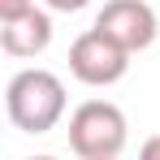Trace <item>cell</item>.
I'll return each instance as SVG.
<instances>
[{
    "instance_id": "cell-1",
    "label": "cell",
    "mask_w": 160,
    "mask_h": 160,
    "mask_svg": "<svg viewBox=\"0 0 160 160\" xmlns=\"http://www.w3.org/2000/svg\"><path fill=\"white\" fill-rule=\"evenodd\" d=\"M4 108L22 134H48L65 117V82L52 69H22L4 87Z\"/></svg>"
},
{
    "instance_id": "cell-2",
    "label": "cell",
    "mask_w": 160,
    "mask_h": 160,
    "mask_svg": "<svg viewBox=\"0 0 160 160\" xmlns=\"http://www.w3.org/2000/svg\"><path fill=\"white\" fill-rule=\"evenodd\" d=\"M126 138H130L126 112L108 100H87L69 117V147L78 160H117L126 152Z\"/></svg>"
},
{
    "instance_id": "cell-3",
    "label": "cell",
    "mask_w": 160,
    "mask_h": 160,
    "mask_svg": "<svg viewBox=\"0 0 160 160\" xmlns=\"http://www.w3.org/2000/svg\"><path fill=\"white\" fill-rule=\"evenodd\" d=\"M126 69H130V52L95 26L69 43V74L87 87H112L126 78Z\"/></svg>"
},
{
    "instance_id": "cell-4",
    "label": "cell",
    "mask_w": 160,
    "mask_h": 160,
    "mask_svg": "<svg viewBox=\"0 0 160 160\" xmlns=\"http://www.w3.org/2000/svg\"><path fill=\"white\" fill-rule=\"evenodd\" d=\"M95 30H104L112 43H121L134 56V52L156 43L160 22H156V9L147 0H108L100 9V18H95Z\"/></svg>"
},
{
    "instance_id": "cell-5",
    "label": "cell",
    "mask_w": 160,
    "mask_h": 160,
    "mask_svg": "<svg viewBox=\"0 0 160 160\" xmlns=\"http://www.w3.org/2000/svg\"><path fill=\"white\" fill-rule=\"evenodd\" d=\"M52 43V18L30 4L18 18H0V48L9 56H39Z\"/></svg>"
},
{
    "instance_id": "cell-6",
    "label": "cell",
    "mask_w": 160,
    "mask_h": 160,
    "mask_svg": "<svg viewBox=\"0 0 160 160\" xmlns=\"http://www.w3.org/2000/svg\"><path fill=\"white\" fill-rule=\"evenodd\" d=\"M35 0H0V18H18V13H26Z\"/></svg>"
},
{
    "instance_id": "cell-7",
    "label": "cell",
    "mask_w": 160,
    "mask_h": 160,
    "mask_svg": "<svg viewBox=\"0 0 160 160\" xmlns=\"http://www.w3.org/2000/svg\"><path fill=\"white\" fill-rule=\"evenodd\" d=\"M48 9H56V13H78V9H87L91 0H43Z\"/></svg>"
},
{
    "instance_id": "cell-8",
    "label": "cell",
    "mask_w": 160,
    "mask_h": 160,
    "mask_svg": "<svg viewBox=\"0 0 160 160\" xmlns=\"http://www.w3.org/2000/svg\"><path fill=\"white\" fill-rule=\"evenodd\" d=\"M138 160H160V134H152V138L143 143V152H138Z\"/></svg>"
},
{
    "instance_id": "cell-9",
    "label": "cell",
    "mask_w": 160,
    "mask_h": 160,
    "mask_svg": "<svg viewBox=\"0 0 160 160\" xmlns=\"http://www.w3.org/2000/svg\"><path fill=\"white\" fill-rule=\"evenodd\" d=\"M30 160H56V156H30Z\"/></svg>"
}]
</instances>
